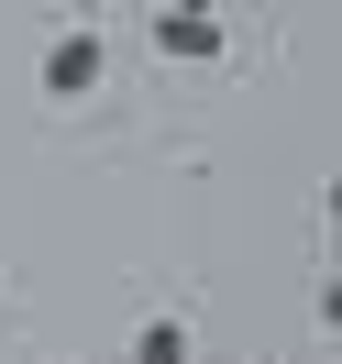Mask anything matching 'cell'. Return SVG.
I'll use <instances>...</instances> for the list:
<instances>
[{"label": "cell", "instance_id": "cell-3", "mask_svg": "<svg viewBox=\"0 0 342 364\" xmlns=\"http://www.w3.org/2000/svg\"><path fill=\"white\" fill-rule=\"evenodd\" d=\"M122 364H188V320H144V342Z\"/></svg>", "mask_w": 342, "mask_h": 364}, {"label": "cell", "instance_id": "cell-4", "mask_svg": "<svg viewBox=\"0 0 342 364\" xmlns=\"http://www.w3.org/2000/svg\"><path fill=\"white\" fill-rule=\"evenodd\" d=\"M166 11H210V0H166Z\"/></svg>", "mask_w": 342, "mask_h": 364}, {"label": "cell", "instance_id": "cell-2", "mask_svg": "<svg viewBox=\"0 0 342 364\" xmlns=\"http://www.w3.org/2000/svg\"><path fill=\"white\" fill-rule=\"evenodd\" d=\"M155 55L210 67V55H221V11H155Z\"/></svg>", "mask_w": 342, "mask_h": 364}, {"label": "cell", "instance_id": "cell-1", "mask_svg": "<svg viewBox=\"0 0 342 364\" xmlns=\"http://www.w3.org/2000/svg\"><path fill=\"white\" fill-rule=\"evenodd\" d=\"M100 77H111V33H100V23H67L45 45V100H89Z\"/></svg>", "mask_w": 342, "mask_h": 364}, {"label": "cell", "instance_id": "cell-5", "mask_svg": "<svg viewBox=\"0 0 342 364\" xmlns=\"http://www.w3.org/2000/svg\"><path fill=\"white\" fill-rule=\"evenodd\" d=\"M67 11H89V23H100V0H67Z\"/></svg>", "mask_w": 342, "mask_h": 364}]
</instances>
